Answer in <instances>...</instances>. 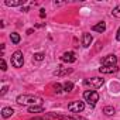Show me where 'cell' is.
<instances>
[{"mask_svg":"<svg viewBox=\"0 0 120 120\" xmlns=\"http://www.w3.org/2000/svg\"><path fill=\"white\" fill-rule=\"evenodd\" d=\"M17 105H37V103H41L42 99L40 96H35V95H20L17 99H16Z\"/></svg>","mask_w":120,"mask_h":120,"instance_id":"cell-1","label":"cell"},{"mask_svg":"<svg viewBox=\"0 0 120 120\" xmlns=\"http://www.w3.org/2000/svg\"><path fill=\"white\" fill-rule=\"evenodd\" d=\"M83 98H85V100L93 107V106L96 105V102L99 100V93H98L96 90H85V92H83Z\"/></svg>","mask_w":120,"mask_h":120,"instance_id":"cell-2","label":"cell"},{"mask_svg":"<svg viewBox=\"0 0 120 120\" xmlns=\"http://www.w3.org/2000/svg\"><path fill=\"white\" fill-rule=\"evenodd\" d=\"M24 64V58H23V52L21 51H16L11 55V65L14 68H21Z\"/></svg>","mask_w":120,"mask_h":120,"instance_id":"cell-3","label":"cell"},{"mask_svg":"<svg viewBox=\"0 0 120 120\" xmlns=\"http://www.w3.org/2000/svg\"><path fill=\"white\" fill-rule=\"evenodd\" d=\"M83 83H85V86H90L92 89H99L105 83V79L103 78H92V79H85Z\"/></svg>","mask_w":120,"mask_h":120,"instance_id":"cell-4","label":"cell"},{"mask_svg":"<svg viewBox=\"0 0 120 120\" xmlns=\"http://www.w3.org/2000/svg\"><path fill=\"white\" fill-rule=\"evenodd\" d=\"M83 109H85V103L81 102V100H75V102H72V103L68 105V110L72 112V113H79Z\"/></svg>","mask_w":120,"mask_h":120,"instance_id":"cell-5","label":"cell"},{"mask_svg":"<svg viewBox=\"0 0 120 120\" xmlns=\"http://www.w3.org/2000/svg\"><path fill=\"white\" fill-rule=\"evenodd\" d=\"M117 64V56L116 55H107L102 59V67H114Z\"/></svg>","mask_w":120,"mask_h":120,"instance_id":"cell-6","label":"cell"},{"mask_svg":"<svg viewBox=\"0 0 120 120\" xmlns=\"http://www.w3.org/2000/svg\"><path fill=\"white\" fill-rule=\"evenodd\" d=\"M61 59L64 62H75L76 61V56H75V54L72 52V51H68V52H64L62 54V56H61Z\"/></svg>","mask_w":120,"mask_h":120,"instance_id":"cell-7","label":"cell"},{"mask_svg":"<svg viewBox=\"0 0 120 120\" xmlns=\"http://www.w3.org/2000/svg\"><path fill=\"white\" fill-rule=\"evenodd\" d=\"M49 116L54 117V119H58V120H79L78 116L71 117V116H67V114H56V113H49Z\"/></svg>","mask_w":120,"mask_h":120,"instance_id":"cell-8","label":"cell"},{"mask_svg":"<svg viewBox=\"0 0 120 120\" xmlns=\"http://www.w3.org/2000/svg\"><path fill=\"white\" fill-rule=\"evenodd\" d=\"M92 35L89 34V33H85L83 35H82V47L83 48H88V47H90V44H92Z\"/></svg>","mask_w":120,"mask_h":120,"instance_id":"cell-9","label":"cell"},{"mask_svg":"<svg viewBox=\"0 0 120 120\" xmlns=\"http://www.w3.org/2000/svg\"><path fill=\"white\" fill-rule=\"evenodd\" d=\"M99 71H100V74H113L117 71V67L116 65L114 67H100Z\"/></svg>","mask_w":120,"mask_h":120,"instance_id":"cell-10","label":"cell"},{"mask_svg":"<svg viewBox=\"0 0 120 120\" xmlns=\"http://www.w3.org/2000/svg\"><path fill=\"white\" fill-rule=\"evenodd\" d=\"M13 113H14V110H13L11 107H3V109H2V117H3V119H9V117H11Z\"/></svg>","mask_w":120,"mask_h":120,"instance_id":"cell-11","label":"cell"},{"mask_svg":"<svg viewBox=\"0 0 120 120\" xmlns=\"http://www.w3.org/2000/svg\"><path fill=\"white\" fill-rule=\"evenodd\" d=\"M23 3H24L23 0H6L4 2V4L9 7H17V6H21Z\"/></svg>","mask_w":120,"mask_h":120,"instance_id":"cell-12","label":"cell"},{"mask_svg":"<svg viewBox=\"0 0 120 120\" xmlns=\"http://www.w3.org/2000/svg\"><path fill=\"white\" fill-rule=\"evenodd\" d=\"M92 30H93V31H98V33H103V31L106 30V23H105V21H100V23L95 24V26L92 27Z\"/></svg>","mask_w":120,"mask_h":120,"instance_id":"cell-13","label":"cell"},{"mask_svg":"<svg viewBox=\"0 0 120 120\" xmlns=\"http://www.w3.org/2000/svg\"><path fill=\"white\" fill-rule=\"evenodd\" d=\"M28 112L30 113H42L44 112V106H30L28 107Z\"/></svg>","mask_w":120,"mask_h":120,"instance_id":"cell-14","label":"cell"},{"mask_svg":"<svg viewBox=\"0 0 120 120\" xmlns=\"http://www.w3.org/2000/svg\"><path fill=\"white\" fill-rule=\"evenodd\" d=\"M10 40H11L13 44H19V42H20V34H17V33H11V34H10Z\"/></svg>","mask_w":120,"mask_h":120,"instance_id":"cell-15","label":"cell"},{"mask_svg":"<svg viewBox=\"0 0 120 120\" xmlns=\"http://www.w3.org/2000/svg\"><path fill=\"white\" fill-rule=\"evenodd\" d=\"M103 113L107 114V116H112V114H114V107L113 106H106V107H103Z\"/></svg>","mask_w":120,"mask_h":120,"instance_id":"cell-16","label":"cell"},{"mask_svg":"<svg viewBox=\"0 0 120 120\" xmlns=\"http://www.w3.org/2000/svg\"><path fill=\"white\" fill-rule=\"evenodd\" d=\"M72 89H74V83L67 81V82L64 83V90H65V92H72Z\"/></svg>","mask_w":120,"mask_h":120,"instance_id":"cell-17","label":"cell"},{"mask_svg":"<svg viewBox=\"0 0 120 120\" xmlns=\"http://www.w3.org/2000/svg\"><path fill=\"white\" fill-rule=\"evenodd\" d=\"M112 16H114L116 19H120V4H119V6H116V7L113 9V11H112Z\"/></svg>","mask_w":120,"mask_h":120,"instance_id":"cell-18","label":"cell"},{"mask_svg":"<svg viewBox=\"0 0 120 120\" xmlns=\"http://www.w3.org/2000/svg\"><path fill=\"white\" fill-rule=\"evenodd\" d=\"M54 90H55V93H61V92L64 90V86H62L61 83H55V85H54Z\"/></svg>","mask_w":120,"mask_h":120,"instance_id":"cell-19","label":"cell"},{"mask_svg":"<svg viewBox=\"0 0 120 120\" xmlns=\"http://www.w3.org/2000/svg\"><path fill=\"white\" fill-rule=\"evenodd\" d=\"M72 69H62V71H55V75L56 76H61V75H65V74H71Z\"/></svg>","mask_w":120,"mask_h":120,"instance_id":"cell-20","label":"cell"},{"mask_svg":"<svg viewBox=\"0 0 120 120\" xmlns=\"http://www.w3.org/2000/svg\"><path fill=\"white\" fill-rule=\"evenodd\" d=\"M44 54L42 52H37V54H34V59H35V61H42V59H44Z\"/></svg>","mask_w":120,"mask_h":120,"instance_id":"cell-21","label":"cell"},{"mask_svg":"<svg viewBox=\"0 0 120 120\" xmlns=\"http://www.w3.org/2000/svg\"><path fill=\"white\" fill-rule=\"evenodd\" d=\"M52 117L48 114V116H40V117H33L31 120H51Z\"/></svg>","mask_w":120,"mask_h":120,"instance_id":"cell-22","label":"cell"},{"mask_svg":"<svg viewBox=\"0 0 120 120\" xmlns=\"http://www.w3.org/2000/svg\"><path fill=\"white\" fill-rule=\"evenodd\" d=\"M0 65H2V71H6L7 69V65H6V61L2 58V61H0Z\"/></svg>","mask_w":120,"mask_h":120,"instance_id":"cell-23","label":"cell"},{"mask_svg":"<svg viewBox=\"0 0 120 120\" xmlns=\"http://www.w3.org/2000/svg\"><path fill=\"white\" fill-rule=\"evenodd\" d=\"M40 17H41V19H44V17H45V10H44V9H41V10H40Z\"/></svg>","mask_w":120,"mask_h":120,"instance_id":"cell-24","label":"cell"},{"mask_svg":"<svg viewBox=\"0 0 120 120\" xmlns=\"http://www.w3.org/2000/svg\"><path fill=\"white\" fill-rule=\"evenodd\" d=\"M116 40L120 41V27H119V30H117V33H116Z\"/></svg>","mask_w":120,"mask_h":120,"instance_id":"cell-25","label":"cell"},{"mask_svg":"<svg viewBox=\"0 0 120 120\" xmlns=\"http://www.w3.org/2000/svg\"><path fill=\"white\" fill-rule=\"evenodd\" d=\"M7 89H9V88H7V86H4V88H3V89H2V96H3V95H4V93H6V92H7Z\"/></svg>","mask_w":120,"mask_h":120,"instance_id":"cell-26","label":"cell"},{"mask_svg":"<svg viewBox=\"0 0 120 120\" xmlns=\"http://www.w3.org/2000/svg\"><path fill=\"white\" fill-rule=\"evenodd\" d=\"M33 31H34L33 28H30V30H27V34H33Z\"/></svg>","mask_w":120,"mask_h":120,"instance_id":"cell-27","label":"cell"}]
</instances>
